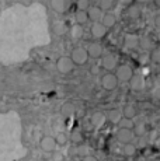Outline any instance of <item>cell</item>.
Segmentation results:
<instances>
[{"mask_svg": "<svg viewBox=\"0 0 160 161\" xmlns=\"http://www.w3.org/2000/svg\"><path fill=\"white\" fill-rule=\"evenodd\" d=\"M114 74L117 76L119 83H128L129 79L134 76V70H132V67L129 64H119V66L115 67V73Z\"/></svg>", "mask_w": 160, "mask_h": 161, "instance_id": "cell-1", "label": "cell"}, {"mask_svg": "<svg viewBox=\"0 0 160 161\" xmlns=\"http://www.w3.org/2000/svg\"><path fill=\"white\" fill-rule=\"evenodd\" d=\"M69 58L72 59V62L75 64H77V66H83V64H86L87 63V60H89L87 51H86L84 48H80V46L73 49Z\"/></svg>", "mask_w": 160, "mask_h": 161, "instance_id": "cell-2", "label": "cell"}, {"mask_svg": "<svg viewBox=\"0 0 160 161\" xmlns=\"http://www.w3.org/2000/svg\"><path fill=\"white\" fill-rule=\"evenodd\" d=\"M118 79L112 72L106 73L103 77H101V87H103L106 91H112L118 87Z\"/></svg>", "mask_w": 160, "mask_h": 161, "instance_id": "cell-3", "label": "cell"}, {"mask_svg": "<svg viewBox=\"0 0 160 161\" xmlns=\"http://www.w3.org/2000/svg\"><path fill=\"white\" fill-rule=\"evenodd\" d=\"M75 66L76 64L73 63L72 59H70L69 56H62L56 60V69H58V72L62 73V74L70 73L73 69H75Z\"/></svg>", "mask_w": 160, "mask_h": 161, "instance_id": "cell-4", "label": "cell"}, {"mask_svg": "<svg viewBox=\"0 0 160 161\" xmlns=\"http://www.w3.org/2000/svg\"><path fill=\"white\" fill-rule=\"evenodd\" d=\"M101 66L103 69H106L107 72H112L115 70V67L118 66V58L112 53H107L101 56Z\"/></svg>", "mask_w": 160, "mask_h": 161, "instance_id": "cell-5", "label": "cell"}, {"mask_svg": "<svg viewBox=\"0 0 160 161\" xmlns=\"http://www.w3.org/2000/svg\"><path fill=\"white\" fill-rule=\"evenodd\" d=\"M38 144L41 147V150L45 151V153H52V151H55V148L58 146L55 137H52V136H42L39 139Z\"/></svg>", "mask_w": 160, "mask_h": 161, "instance_id": "cell-6", "label": "cell"}, {"mask_svg": "<svg viewBox=\"0 0 160 161\" xmlns=\"http://www.w3.org/2000/svg\"><path fill=\"white\" fill-rule=\"evenodd\" d=\"M135 137V133L132 129H128V128H119L117 130V140L119 143H129L132 142V139Z\"/></svg>", "mask_w": 160, "mask_h": 161, "instance_id": "cell-7", "label": "cell"}, {"mask_svg": "<svg viewBox=\"0 0 160 161\" xmlns=\"http://www.w3.org/2000/svg\"><path fill=\"white\" fill-rule=\"evenodd\" d=\"M86 51H87L89 58L98 59V58L103 56V46L98 44V42H91V44H89L87 48H86Z\"/></svg>", "mask_w": 160, "mask_h": 161, "instance_id": "cell-8", "label": "cell"}, {"mask_svg": "<svg viewBox=\"0 0 160 161\" xmlns=\"http://www.w3.org/2000/svg\"><path fill=\"white\" fill-rule=\"evenodd\" d=\"M90 32H91V36H93V38L101 39L107 35V28L98 21V23H93V25H91V28H90Z\"/></svg>", "mask_w": 160, "mask_h": 161, "instance_id": "cell-9", "label": "cell"}, {"mask_svg": "<svg viewBox=\"0 0 160 161\" xmlns=\"http://www.w3.org/2000/svg\"><path fill=\"white\" fill-rule=\"evenodd\" d=\"M128 83H129V86H131V88L135 90V91H140V90L143 88V86H145L143 77L140 76V74H135V73H134V76L129 79Z\"/></svg>", "mask_w": 160, "mask_h": 161, "instance_id": "cell-10", "label": "cell"}, {"mask_svg": "<svg viewBox=\"0 0 160 161\" xmlns=\"http://www.w3.org/2000/svg\"><path fill=\"white\" fill-rule=\"evenodd\" d=\"M104 11L101 10L100 7H89L87 8V17L90 21H93V23H98V21L101 20V17H103Z\"/></svg>", "mask_w": 160, "mask_h": 161, "instance_id": "cell-11", "label": "cell"}, {"mask_svg": "<svg viewBox=\"0 0 160 161\" xmlns=\"http://www.w3.org/2000/svg\"><path fill=\"white\" fill-rule=\"evenodd\" d=\"M124 45L127 49H135L139 45V36L135 35V34H128L124 38Z\"/></svg>", "mask_w": 160, "mask_h": 161, "instance_id": "cell-12", "label": "cell"}, {"mask_svg": "<svg viewBox=\"0 0 160 161\" xmlns=\"http://www.w3.org/2000/svg\"><path fill=\"white\" fill-rule=\"evenodd\" d=\"M51 8L55 13H65L67 8V0H51Z\"/></svg>", "mask_w": 160, "mask_h": 161, "instance_id": "cell-13", "label": "cell"}, {"mask_svg": "<svg viewBox=\"0 0 160 161\" xmlns=\"http://www.w3.org/2000/svg\"><path fill=\"white\" fill-rule=\"evenodd\" d=\"M100 23L103 24V25L106 27L107 30H110V28H112V27H115L117 18H115V15L111 14V13H106V14H103V17H101Z\"/></svg>", "mask_w": 160, "mask_h": 161, "instance_id": "cell-14", "label": "cell"}, {"mask_svg": "<svg viewBox=\"0 0 160 161\" xmlns=\"http://www.w3.org/2000/svg\"><path fill=\"white\" fill-rule=\"evenodd\" d=\"M106 122H107L106 114H103V112H94L93 115H91V123H93L96 128H103V126L106 125Z\"/></svg>", "mask_w": 160, "mask_h": 161, "instance_id": "cell-15", "label": "cell"}, {"mask_svg": "<svg viewBox=\"0 0 160 161\" xmlns=\"http://www.w3.org/2000/svg\"><path fill=\"white\" fill-rule=\"evenodd\" d=\"M121 114H122V118H128V119H134V118L138 115V109L134 107V105L127 104L124 108H122Z\"/></svg>", "mask_w": 160, "mask_h": 161, "instance_id": "cell-16", "label": "cell"}, {"mask_svg": "<svg viewBox=\"0 0 160 161\" xmlns=\"http://www.w3.org/2000/svg\"><path fill=\"white\" fill-rule=\"evenodd\" d=\"M106 116L111 123L118 125V122L121 120V118H122V114H121V111L119 109H108L107 111V114H106Z\"/></svg>", "mask_w": 160, "mask_h": 161, "instance_id": "cell-17", "label": "cell"}, {"mask_svg": "<svg viewBox=\"0 0 160 161\" xmlns=\"http://www.w3.org/2000/svg\"><path fill=\"white\" fill-rule=\"evenodd\" d=\"M140 14H142V11H140V8L138 6H128L127 15L131 20H138L140 17Z\"/></svg>", "mask_w": 160, "mask_h": 161, "instance_id": "cell-18", "label": "cell"}, {"mask_svg": "<svg viewBox=\"0 0 160 161\" xmlns=\"http://www.w3.org/2000/svg\"><path fill=\"white\" fill-rule=\"evenodd\" d=\"M83 34H84V30H83V25H80V24H76V25H73L70 28V36H72V39H80L83 36Z\"/></svg>", "mask_w": 160, "mask_h": 161, "instance_id": "cell-19", "label": "cell"}, {"mask_svg": "<svg viewBox=\"0 0 160 161\" xmlns=\"http://www.w3.org/2000/svg\"><path fill=\"white\" fill-rule=\"evenodd\" d=\"M66 25H65V23L62 21H56V23L52 24V32L55 34V35H63L65 32H66Z\"/></svg>", "mask_w": 160, "mask_h": 161, "instance_id": "cell-20", "label": "cell"}, {"mask_svg": "<svg viewBox=\"0 0 160 161\" xmlns=\"http://www.w3.org/2000/svg\"><path fill=\"white\" fill-rule=\"evenodd\" d=\"M140 48L143 49V51H150L153 46V41L150 36H142V38H139V45Z\"/></svg>", "mask_w": 160, "mask_h": 161, "instance_id": "cell-21", "label": "cell"}, {"mask_svg": "<svg viewBox=\"0 0 160 161\" xmlns=\"http://www.w3.org/2000/svg\"><path fill=\"white\" fill-rule=\"evenodd\" d=\"M122 154L127 157H134L135 154H136V147H135L131 142H129V143H125L124 147H122Z\"/></svg>", "mask_w": 160, "mask_h": 161, "instance_id": "cell-22", "label": "cell"}, {"mask_svg": "<svg viewBox=\"0 0 160 161\" xmlns=\"http://www.w3.org/2000/svg\"><path fill=\"white\" fill-rule=\"evenodd\" d=\"M75 18H76V21H77V24H80V25L86 24L89 21L87 10H77L76 11V14H75Z\"/></svg>", "mask_w": 160, "mask_h": 161, "instance_id": "cell-23", "label": "cell"}, {"mask_svg": "<svg viewBox=\"0 0 160 161\" xmlns=\"http://www.w3.org/2000/svg\"><path fill=\"white\" fill-rule=\"evenodd\" d=\"M70 140H72L73 144H82L84 142V136L80 130H73L70 133Z\"/></svg>", "mask_w": 160, "mask_h": 161, "instance_id": "cell-24", "label": "cell"}, {"mask_svg": "<svg viewBox=\"0 0 160 161\" xmlns=\"http://www.w3.org/2000/svg\"><path fill=\"white\" fill-rule=\"evenodd\" d=\"M134 133L135 136H143L145 133L147 132V125L145 122H140V123H136V125H134Z\"/></svg>", "mask_w": 160, "mask_h": 161, "instance_id": "cell-25", "label": "cell"}, {"mask_svg": "<svg viewBox=\"0 0 160 161\" xmlns=\"http://www.w3.org/2000/svg\"><path fill=\"white\" fill-rule=\"evenodd\" d=\"M150 60L153 62V63L159 64L160 63V46H156V48H152L150 49Z\"/></svg>", "mask_w": 160, "mask_h": 161, "instance_id": "cell-26", "label": "cell"}, {"mask_svg": "<svg viewBox=\"0 0 160 161\" xmlns=\"http://www.w3.org/2000/svg\"><path fill=\"white\" fill-rule=\"evenodd\" d=\"M73 114H75V107H73V104L66 103L62 105V115L63 116H70V115H73Z\"/></svg>", "mask_w": 160, "mask_h": 161, "instance_id": "cell-27", "label": "cell"}, {"mask_svg": "<svg viewBox=\"0 0 160 161\" xmlns=\"http://www.w3.org/2000/svg\"><path fill=\"white\" fill-rule=\"evenodd\" d=\"M119 128H128V129H134V120L128 119V118H121V120L118 122Z\"/></svg>", "mask_w": 160, "mask_h": 161, "instance_id": "cell-28", "label": "cell"}, {"mask_svg": "<svg viewBox=\"0 0 160 161\" xmlns=\"http://www.w3.org/2000/svg\"><path fill=\"white\" fill-rule=\"evenodd\" d=\"M112 6H114V0H101L100 2V6H98V7L101 8V10H111L112 8Z\"/></svg>", "mask_w": 160, "mask_h": 161, "instance_id": "cell-29", "label": "cell"}, {"mask_svg": "<svg viewBox=\"0 0 160 161\" xmlns=\"http://www.w3.org/2000/svg\"><path fill=\"white\" fill-rule=\"evenodd\" d=\"M55 140H56V144H59V146H65V144L67 143V140H69V137H67V136L62 132V133H59V135L55 137Z\"/></svg>", "mask_w": 160, "mask_h": 161, "instance_id": "cell-30", "label": "cell"}, {"mask_svg": "<svg viewBox=\"0 0 160 161\" xmlns=\"http://www.w3.org/2000/svg\"><path fill=\"white\" fill-rule=\"evenodd\" d=\"M76 7H77V10H87L90 7V0H77Z\"/></svg>", "mask_w": 160, "mask_h": 161, "instance_id": "cell-31", "label": "cell"}, {"mask_svg": "<svg viewBox=\"0 0 160 161\" xmlns=\"http://www.w3.org/2000/svg\"><path fill=\"white\" fill-rule=\"evenodd\" d=\"M82 161H100L97 158V157H94V156H84L82 158Z\"/></svg>", "mask_w": 160, "mask_h": 161, "instance_id": "cell-32", "label": "cell"}, {"mask_svg": "<svg viewBox=\"0 0 160 161\" xmlns=\"http://www.w3.org/2000/svg\"><path fill=\"white\" fill-rule=\"evenodd\" d=\"M155 27L157 30H160V15H156L155 17Z\"/></svg>", "mask_w": 160, "mask_h": 161, "instance_id": "cell-33", "label": "cell"}, {"mask_svg": "<svg viewBox=\"0 0 160 161\" xmlns=\"http://www.w3.org/2000/svg\"><path fill=\"white\" fill-rule=\"evenodd\" d=\"M118 2L121 3V4H124V6H131L134 0H118Z\"/></svg>", "mask_w": 160, "mask_h": 161, "instance_id": "cell-34", "label": "cell"}, {"mask_svg": "<svg viewBox=\"0 0 160 161\" xmlns=\"http://www.w3.org/2000/svg\"><path fill=\"white\" fill-rule=\"evenodd\" d=\"M134 2L139 3V4H145V3H147V2H149V0H134Z\"/></svg>", "mask_w": 160, "mask_h": 161, "instance_id": "cell-35", "label": "cell"}, {"mask_svg": "<svg viewBox=\"0 0 160 161\" xmlns=\"http://www.w3.org/2000/svg\"><path fill=\"white\" fill-rule=\"evenodd\" d=\"M155 4L157 8H160V0H155Z\"/></svg>", "mask_w": 160, "mask_h": 161, "instance_id": "cell-36", "label": "cell"}, {"mask_svg": "<svg viewBox=\"0 0 160 161\" xmlns=\"http://www.w3.org/2000/svg\"><path fill=\"white\" fill-rule=\"evenodd\" d=\"M91 72H93V73H97V67H91Z\"/></svg>", "mask_w": 160, "mask_h": 161, "instance_id": "cell-37", "label": "cell"}, {"mask_svg": "<svg viewBox=\"0 0 160 161\" xmlns=\"http://www.w3.org/2000/svg\"><path fill=\"white\" fill-rule=\"evenodd\" d=\"M159 128H160V120H159Z\"/></svg>", "mask_w": 160, "mask_h": 161, "instance_id": "cell-38", "label": "cell"}, {"mask_svg": "<svg viewBox=\"0 0 160 161\" xmlns=\"http://www.w3.org/2000/svg\"><path fill=\"white\" fill-rule=\"evenodd\" d=\"M155 161H160V160H155Z\"/></svg>", "mask_w": 160, "mask_h": 161, "instance_id": "cell-39", "label": "cell"}, {"mask_svg": "<svg viewBox=\"0 0 160 161\" xmlns=\"http://www.w3.org/2000/svg\"><path fill=\"white\" fill-rule=\"evenodd\" d=\"M159 38H160V34H159Z\"/></svg>", "mask_w": 160, "mask_h": 161, "instance_id": "cell-40", "label": "cell"}]
</instances>
